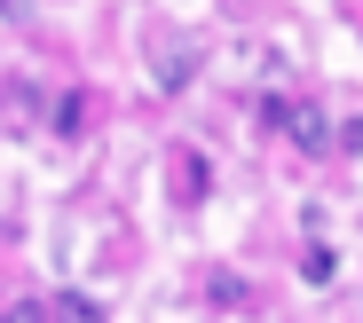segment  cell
Masks as SVG:
<instances>
[{
	"mask_svg": "<svg viewBox=\"0 0 363 323\" xmlns=\"http://www.w3.org/2000/svg\"><path fill=\"white\" fill-rule=\"evenodd\" d=\"M332 142H340V150H363V118H347V126H332Z\"/></svg>",
	"mask_w": 363,
	"mask_h": 323,
	"instance_id": "obj_8",
	"label": "cell"
},
{
	"mask_svg": "<svg viewBox=\"0 0 363 323\" xmlns=\"http://www.w3.org/2000/svg\"><path fill=\"white\" fill-rule=\"evenodd\" d=\"M300 276H308V284H332V252L308 244V252H300Z\"/></svg>",
	"mask_w": 363,
	"mask_h": 323,
	"instance_id": "obj_6",
	"label": "cell"
},
{
	"mask_svg": "<svg viewBox=\"0 0 363 323\" xmlns=\"http://www.w3.org/2000/svg\"><path fill=\"white\" fill-rule=\"evenodd\" d=\"M55 323H103V300L95 292H55Z\"/></svg>",
	"mask_w": 363,
	"mask_h": 323,
	"instance_id": "obj_3",
	"label": "cell"
},
{
	"mask_svg": "<svg viewBox=\"0 0 363 323\" xmlns=\"http://www.w3.org/2000/svg\"><path fill=\"white\" fill-rule=\"evenodd\" d=\"M174 198H182V205L206 198V158H198V150H174Z\"/></svg>",
	"mask_w": 363,
	"mask_h": 323,
	"instance_id": "obj_2",
	"label": "cell"
},
{
	"mask_svg": "<svg viewBox=\"0 0 363 323\" xmlns=\"http://www.w3.org/2000/svg\"><path fill=\"white\" fill-rule=\"evenodd\" d=\"M87 103H95V95H64V103H55V135H64V142L87 135Z\"/></svg>",
	"mask_w": 363,
	"mask_h": 323,
	"instance_id": "obj_4",
	"label": "cell"
},
{
	"mask_svg": "<svg viewBox=\"0 0 363 323\" xmlns=\"http://www.w3.org/2000/svg\"><path fill=\"white\" fill-rule=\"evenodd\" d=\"M0 323H48V307H40V300H9V307H0Z\"/></svg>",
	"mask_w": 363,
	"mask_h": 323,
	"instance_id": "obj_7",
	"label": "cell"
},
{
	"mask_svg": "<svg viewBox=\"0 0 363 323\" xmlns=\"http://www.w3.org/2000/svg\"><path fill=\"white\" fill-rule=\"evenodd\" d=\"M269 126H284V142L292 150H332V118H324V103H269Z\"/></svg>",
	"mask_w": 363,
	"mask_h": 323,
	"instance_id": "obj_1",
	"label": "cell"
},
{
	"mask_svg": "<svg viewBox=\"0 0 363 323\" xmlns=\"http://www.w3.org/2000/svg\"><path fill=\"white\" fill-rule=\"evenodd\" d=\"M206 300H213V307H245V276L213 268V276H206Z\"/></svg>",
	"mask_w": 363,
	"mask_h": 323,
	"instance_id": "obj_5",
	"label": "cell"
}]
</instances>
